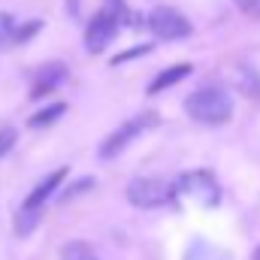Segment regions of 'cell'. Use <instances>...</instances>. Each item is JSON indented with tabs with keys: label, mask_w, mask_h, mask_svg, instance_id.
I'll use <instances>...</instances> for the list:
<instances>
[{
	"label": "cell",
	"mask_w": 260,
	"mask_h": 260,
	"mask_svg": "<svg viewBox=\"0 0 260 260\" xmlns=\"http://www.w3.org/2000/svg\"><path fill=\"white\" fill-rule=\"evenodd\" d=\"M185 112L200 124H224L233 115V100L221 88H200L185 100Z\"/></svg>",
	"instance_id": "obj_1"
},
{
	"label": "cell",
	"mask_w": 260,
	"mask_h": 260,
	"mask_svg": "<svg viewBox=\"0 0 260 260\" xmlns=\"http://www.w3.org/2000/svg\"><path fill=\"white\" fill-rule=\"evenodd\" d=\"M176 194H179L176 185L167 182V179H157V176H142V179H133L127 185V200L136 209H157V206H167Z\"/></svg>",
	"instance_id": "obj_2"
},
{
	"label": "cell",
	"mask_w": 260,
	"mask_h": 260,
	"mask_svg": "<svg viewBox=\"0 0 260 260\" xmlns=\"http://www.w3.org/2000/svg\"><path fill=\"white\" fill-rule=\"evenodd\" d=\"M121 3L115 6V3H109L106 9H100L94 18H91V24L85 27V46H88V52L91 55H100L109 43H112V37L118 34V24H121Z\"/></svg>",
	"instance_id": "obj_3"
},
{
	"label": "cell",
	"mask_w": 260,
	"mask_h": 260,
	"mask_svg": "<svg viewBox=\"0 0 260 260\" xmlns=\"http://www.w3.org/2000/svg\"><path fill=\"white\" fill-rule=\"evenodd\" d=\"M176 191L182 197H188L191 203H197V206H218V200H221V188H218L215 176L206 173V170L185 173V176L176 182Z\"/></svg>",
	"instance_id": "obj_4"
},
{
	"label": "cell",
	"mask_w": 260,
	"mask_h": 260,
	"mask_svg": "<svg viewBox=\"0 0 260 260\" xmlns=\"http://www.w3.org/2000/svg\"><path fill=\"white\" fill-rule=\"evenodd\" d=\"M148 27H151V34H154L157 40H182V37L191 34V21H188L179 9H173V6H157V9H151Z\"/></svg>",
	"instance_id": "obj_5"
},
{
	"label": "cell",
	"mask_w": 260,
	"mask_h": 260,
	"mask_svg": "<svg viewBox=\"0 0 260 260\" xmlns=\"http://www.w3.org/2000/svg\"><path fill=\"white\" fill-rule=\"evenodd\" d=\"M151 124H154V115H145V118L124 121V124L115 130V133H109V136L103 139V145H100V157H103V160H109V157L121 154L130 142H133V139H136V136H139L145 127H151Z\"/></svg>",
	"instance_id": "obj_6"
},
{
	"label": "cell",
	"mask_w": 260,
	"mask_h": 260,
	"mask_svg": "<svg viewBox=\"0 0 260 260\" xmlns=\"http://www.w3.org/2000/svg\"><path fill=\"white\" fill-rule=\"evenodd\" d=\"M67 79V67L64 64H46L40 67V73L34 76V85H30V100H40L46 97L52 88H58Z\"/></svg>",
	"instance_id": "obj_7"
},
{
	"label": "cell",
	"mask_w": 260,
	"mask_h": 260,
	"mask_svg": "<svg viewBox=\"0 0 260 260\" xmlns=\"http://www.w3.org/2000/svg\"><path fill=\"white\" fill-rule=\"evenodd\" d=\"M64 176H67V170H55V173H49V176H46V179L30 191V194H27V200H24L21 206H24V209H37V212H40V209H43V203L55 194V188L64 182Z\"/></svg>",
	"instance_id": "obj_8"
},
{
	"label": "cell",
	"mask_w": 260,
	"mask_h": 260,
	"mask_svg": "<svg viewBox=\"0 0 260 260\" xmlns=\"http://www.w3.org/2000/svg\"><path fill=\"white\" fill-rule=\"evenodd\" d=\"M185 76H191V64L170 67V70H164V73H157V76H154V82L148 85V94H160L164 88H173V85H176V82H182Z\"/></svg>",
	"instance_id": "obj_9"
},
{
	"label": "cell",
	"mask_w": 260,
	"mask_h": 260,
	"mask_svg": "<svg viewBox=\"0 0 260 260\" xmlns=\"http://www.w3.org/2000/svg\"><path fill=\"white\" fill-rule=\"evenodd\" d=\"M185 260H233V257H230L224 248H218V245H212V242H206V239H197V242H191Z\"/></svg>",
	"instance_id": "obj_10"
},
{
	"label": "cell",
	"mask_w": 260,
	"mask_h": 260,
	"mask_svg": "<svg viewBox=\"0 0 260 260\" xmlns=\"http://www.w3.org/2000/svg\"><path fill=\"white\" fill-rule=\"evenodd\" d=\"M64 112H67V106H64V103H52L49 109H43V112H37V115H34L30 121H27V124H30L34 130H40V127H49V124H55V121H58V118H61Z\"/></svg>",
	"instance_id": "obj_11"
},
{
	"label": "cell",
	"mask_w": 260,
	"mask_h": 260,
	"mask_svg": "<svg viewBox=\"0 0 260 260\" xmlns=\"http://www.w3.org/2000/svg\"><path fill=\"white\" fill-rule=\"evenodd\" d=\"M40 224V212L37 209H18V215H15V233L18 236H27V233H34V227Z\"/></svg>",
	"instance_id": "obj_12"
},
{
	"label": "cell",
	"mask_w": 260,
	"mask_h": 260,
	"mask_svg": "<svg viewBox=\"0 0 260 260\" xmlns=\"http://www.w3.org/2000/svg\"><path fill=\"white\" fill-rule=\"evenodd\" d=\"M239 88H242V94H248V97H260V76L251 67H242V70H239Z\"/></svg>",
	"instance_id": "obj_13"
},
{
	"label": "cell",
	"mask_w": 260,
	"mask_h": 260,
	"mask_svg": "<svg viewBox=\"0 0 260 260\" xmlns=\"http://www.w3.org/2000/svg\"><path fill=\"white\" fill-rule=\"evenodd\" d=\"M61 257L64 260H97L94 257V251H91L85 242H70V245H64Z\"/></svg>",
	"instance_id": "obj_14"
},
{
	"label": "cell",
	"mask_w": 260,
	"mask_h": 260,
	"mask_svg": "<svg viewBox=\"0 0 260 260\" xmlns=\"http://www.w3.org/2000/svg\"><path fill=\"white\" fill-rule=\"evenodd\" d=\"M15 136H18V133H15L12 127H3V130H0V157H6V154L12 151V145H15Z\"/></svg>",
	"instance_id": "obj_15"
},
{
	"label": "cell",
	"mask_w": 260,
	"mask_h": 260,
	"mask_svg": "<svg viewBox=\"0 0 260 260\" xmlns=\"http://www.w3.org/2000/svg\"><path fill=\"white\" fill-rule=\"evenodd\" d=\"M12 34H15V30H12V18H9L6 12H0V46H3V43H9V40H12Z\"/></svg>",
	"instance_id": "obj_16"
},
{
	"label": "cell",
	"mask_w": 260,
	"mask_h": 260,
	"mask_svg": "<svg viewBox=\"0 0 260 260\" xmlns=\"http://www.w3.org/2000/svg\"><path fill=\"white\" fill-rule=\"evenodd\" d=\"M236 6H239L245 15H251V18H260V0H236Z\"/></svg>",
	"instance_id": "obj_17"
},
{
	"label": "cell",
	"mask_w": 260,
	"mask_h": 260,
	"mask_svg": "<svg viewBox=\"0 0 260 260\" xmlns=\"http://www.w3.org/2000/svg\"><path fill=\"white\" fill-rule=\"evenodd\" d=\"M254 260H260V248H257V251H254Z\"/></svg>",
	"instance_id": "obj_18"
}]
</instances>
